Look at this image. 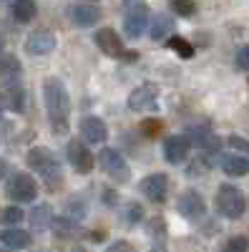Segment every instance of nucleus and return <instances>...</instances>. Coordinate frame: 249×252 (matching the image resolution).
I'll list each match as a JSON object with an SVG mask.
<instances>
[{
    "mask_svg": "<svg viewBox=\"0 0 249 252\" xmlns=\"http://www.w3.org/2000/svg\"><path fill=\"white\" fill-rule=\"evenodd\" d=\"M13 18L18 20V23H30V20L38 15V5L35 0H13Z\"/></svg>",
    "mask_w": 249,
    "mask_h": 252,
    "instance_id": "nucleus-23",
    "label": "nucleus"
},
{
    "mask_svg": "<svg viewBox=\"0 0 249 252\" xmlns=\"http://www.w3.org/2000/svg\"><path fill=\"white\" fill-rule=\"evenodd\" d=\"M55 48V33L48 28H38L26 38V53L28 56H48Z\"/></svg>",
    "mask_w": 249,
    "mask_h": 252,
    "instance_id": "nucleus-13",
    "label": "nucleus"
},
{
    "mask_svg": "<svg viewBox=\"0 0 249 252\" xmlns=\"http://www.w3.org/2000/svg\"><path fill=\"white\" fill-rule=\"evenodd\" d=\"M93 3H96V0H93Z\"/></svg>",
    "mask_w": 249,
    "mask_h": 252,
    "instance_id": "nucleus-43",
    "label": "nucleus"
},
{
    "mask_svg": "<svg viewBox=\"0 0 249 252\" xmlns=\"http://www.w3.org/2000/svg\"><path fill=\"white\" fill-rule=\"evenodd\" d=\"M126 13H123V33L126 38L136 40L143 35V28L149 26V5L146 0H126Z\"/></svg>",
    "mask_w": 249,
    "mask_h": 252,
    "instance_id": "nucleus-4",
    "label": "nucleus"
},
{
    "mask_svg": "<svg viewBox=\"0 0 249 252\" xmlns=\"http://www.w3.org/2000/svg\"><path fill=\"white\" fill-rule=\"evenodd\" d=\"M66 157L71 161V166L78 172V174H91L93 166H96V159L91 154V149L81 139H71L68 146H66Z\"/></svg>",
    "mask_w": 249,
    "mask_h": 252,
    "instance_id": "nucleus-7",
    "label": "nucleus"
},
{
    "mask_svg": "<svg viewBox=\"0 0 249 252\" xmlns=\"http://www.w3.org/2000/svg\"><path fill=\"white\" fill-rule=\"evenodd\" d=\"M26 161L35 174H40L46 179L48 189H55L60 184V179H63L60 177V161L55 159V154L51 149H46V146H33L26 157Z\"/></svg>",
    "mask_w": 249,
    "mask_h": 252,
    "instance_id": "nucleus-2",
    "label": "nucleus"
},
{
    "mask_svg": "<svg viewBox=\"0 0 249 252\" xmlns=\"http://www.w3.org/2000/svg\"><path fill=\"white\" fill-rule=\"evenodd\" d=\"M171 31H174V18H171V15H164V13L154 15V20H151V28H149L151 40L161 43L164 38H169V35H171Z\"/></svg>",
    "mask_w": 249,
    "mask_h": 252,
    "instance_id": "nucleus-22",
    "label": "nucleus"
},
{
    "mask_svg": "<svg viewBox=\"0 0 249 252\" xmlns=\"http://www.w3.org/2000/svg\"><path fill=\"white\" fill-rule=\"evenodd\" d=\"M184 134L192 141V146H196L201 152H219V146H221V139L209 129V126H189Z\"/></svg>",
    "mask_w": 249,
    "mask_h": 252,
    "instance_id": "nucleus-14",
    "label": "nucleus"
},
{
    "mask_svg": "<svg viewBox=\"0 0 249 252\" xmlns=\"http://www.w3.org/2000/svg\"><path fill=\"white\" fill-rule=\"evenodd\" d=\"M234 66L237 71H249V46H239L237 53H234Z\"/></svg>",
    "mask_w": 249,
    "mask_h": 252,
    "instance_id": "nucleus-33",
    "label": "nucleus"
},
{
    "mask_svg": "<svg viewBox=\"0 0 249 252\" xmlns=\"http://www.w3.org/2000/svg\"><path fill=\"white\" fill-rule=\"evenodd\" d=\"M8 169H10V166H8V161H5V159H0V179H3V177L8 174Z\"/></svg>",
    "mask_w": 249,
    "mask_h": 252,
    "instance_id": "nucleus-38",
    "label": "nucleus"
},
{
    "mask_svg": "<svg viewBox=\"0 0 249 252\" xmlns=\"http://www.w3.org/2000/svg\"><path fill=\"white\" fill-rule=\"evenodd\" d=\"M68 15H71V23L78 26V28H91V26H96L101 20V10L96 5H83V3L73 5Z\"/></svg>",
    "mask_w": 249,
    "mask_h": 252,
    "instance_id": "nucleus-17",
    "label": "nucleus"
},
{
    "mask_svg": "<svg viewBox=\"0 0 249 252\" xmlns=\"http://www.w3.org/2000/svg\"><path fill=\"white\" fill-rule=\"evenodd\" d=\"M154 252H156V250H154Z\"/></svg>",
    "mask_w": 249,
    "mask_h": 252,
    "instance_id": "nucleus-44",
    "label": "nucleus"
},
{
    "mask_svg": "<svg viewBox=\"0 0 249 252\" xmlns=\"http://www.w3.org/2000/svg\"><path fill=\"white\" fill-rule=\"evenodd\" d=\"M229 146H234L237 152H247L249 154V141L242 136H229Z\"/></svg>",
    "mask_w": 249,
    "mask_h": 252,
    "instance_id": "nucleus-36",
    "label": "nucleus"
},
{
    "mask_svg": "<svg viewBox=\"0 0 249 252\" xmlns=\"http://www.w3.org/2000/svg\"><path fill=\"white\" fill-rule=\"evenodd\" d=\"M138 129H141V134L146 139H154V136H159L164 131V121L161 119H143L138 124Z\"/></svg>",
    "mask_w": 249,
    "mask_h": 252,
    "instance_id": "nucleus-28",
    "label": "nucleus"
},
{
    "mask_svg": "<svg viewBox=\"0 0 249 252\" xmlns=\"http://www.w3.org/2000/svg\"><path fill=\"white\" fill-rule=\"evenodd\" d=\"M8 131H10V124L8 121H0V141L8 136Z\"/></svg>",
    "mask_w": 249,
    "mask_h": 252,
    "instance_id": "nucleus-37",
    "label": "nucleus"
},
{
    "mask_svg": "<svg viewBox=\"0 0 249 252\" xmlns=\"http://www.w3.org/2000/svg\"><path fill=\"white\" fill-rule=\"evenodd\" d=\"M68 217H73V220H83V217H86V199L71 197L68 199Z\"/></svg>",
    "mask_w": 249,
    "mask_h": 252,
    "instance_id": "nucleus-31",
    "label": "nucleus"
},
{
    "mask_svg": "<svg viewBox=\"0 0 249 252\" xmlns=\"http://www.w3.org/2000/svg\"><path fill=\"white\" fill-rule=\"evenodd\" d=\"M0 53H3V40H0Z\"/></svg>",
    "mask_w": 249,
    "mask_h": 252,
    "instance_id": "nucleus-41",
    "label": "nucleus"
},
{
    "mask_svg": "<svg viewBox=\"0 0 249 252\" xmlns=\"http://www.w3.org/2000/svg\"><path fill=\"white\" fill-rule=\"evenodd\" d=\"M219 166L224 169V174H229V177H247L249 174V159L242 157V154H221Z\"/></svg>",
    "mask_w": 249,
    "mask_h": 252,
    "instance_id": "nucleus-18",
    "label": "nucleus"
},
{
    "mask_svg": "<svg viewBox=\"0 0 249 252\" xmlns=\"http://www.w3.org/2000/svg\"><path fill=\"white\" fill-rule=\"evenodd\" d=\"M0 252H13V247H3V250H0Z\"/></svg>",
    "mask_w": 249,
    "mask_h": 252,
    "instance_id": "nucleus-40",
    "label": "nucleus"
},
{
    "mask_svg": "<svg viewBox=\"0 0 249 252\" xmlns=\"http://www.w3.org/2000/svg\"><path fill=\"white\" fill-rule=\"evenodd\" d=\"M20 76V61L10 53L0 56V81H18Z\"/></svg>",
    "mask_w": 249,
    "mask_h": 252,
    "instance_id": "nucleus-24",
    "label": "nucleus"
},
{
    "mask_svg": "<svg viewBox=\"0 0 249 252\" xmlns=\"http://www.w3.org/2000/svg\"><path fill=\"white\" fill-rule=\"evenodd\" d=\"M176 209H179V215L184 220H201L206 215V204H204V197L196 192V189H186V192H181L179 202H176Z\"/></svg>",
    "mask_w": 249,
    "mask_h": 252,
    "instance_id": "nucleus-9",
    "label": "nucleus"
},
{
    "mask_svg": "<svg viewBox=\"0 0 249 252\" xmlns=\"http://www.w3.org/2000/svg\"><path fill=\"white\" fill-rule=\"evenodd\" d=\"M166 46H169L176 56H181V58H192V56H194V46H192L186 38H181V35H169Z\"/></svg>",
    "mask_w": 249,
    "mask_h": 252,
    "instance_id": "nucleus-25",
    "label": "nucleus"
},
{
    "mask_svg": "<svg viewBox=\"0 0 249 252\" xmlns=\"http://www.w3.org/2000/svg\"><path fill=\"white\" fill-rule=\"evenodd\" d=\"M123 222L126 224H138V222H143V207L138 204V202H129L126 207H123Z\"/></svg>",
    "mask_w": 249,
    "mask_h": 252,
    "instance_id": "nucleus-27",
    "label": "nucleus"
},
{
    "mask_svg": "<svg viewBox=\"0 0 249 252\" xmlns=\"http://www.w3.org/2000/svg\"><path fill=\"white\" fill-rule=\"evenodd\" d=\"M98 164H101V169L116 182H129L131 179V169H129L126 159H123V154L118 149H113V146H103L101 154H98Z\"/></svg>",
    "mask_w": 249,
    "mask_h": 252,
    "instance_id": "nucleus-6",
    "label": "nucleus"
},
{
    "mask_svg": "<svg viewBox=\"0 0 249 252\" xmlns=\"http://www.w3.org/2000/svg\"><path fill=\"white\" fill-rule=\"evenodd\" d=\"M164 159L169 164H184L189 159V149H192V141L186 139V134H171L164 139Z\"/></svg>",
    "mask_w": 249,
    "mask_h": 252,
    "instance_id": "nucleus-12",
    "label": "nucleus"
},
{
    "mask_svg": "<svg viewBox=\"0 0 249 252\" xmlns=\"http://www.w3.org/2000/svg\"><path fill=\"white\" fill-rule=\"evenodd\" d=\"M0 242H3L5 247H13V250H23V247H30L33 237H30V232H26V229L8 227V229L0 232Z\"/></svg>",
    "mask_w": 249,
    "mask_h": 252,
    "instance_id": "nucleus-19",
    "label": "nucleus"
},
{
    "mask_svg": "<svg viewBox=\"0 0 249 252\" xmlns=\"http://www.w3.org/2000/svg\"><path fill=\"white\" fill-rule=\"evenodd\" d=\"M151 237H154V242H156V252H161V247H164V242H166V224H164L161 217H154V220H151Z\"/></svg>",
    "mask_w": 249,
    "mask_h": 252,
    "instance_id": "nucleus-30",
    "label": "nucleus"
},
{
    "mask_svg": "<svg viewBox=\"0 0 249 252\" xmlns=\"http://www.w3.org/2000/svg\"><path fill=\"white\" fill-rule=\"evenodd\" d=\"M51 229H53V235H55L58 240H71V237H76V235L81 232L78 220H73V217H68V215H63V217H53Z\"/></svg>",
    "mask_w": 249,
    "mask_h": 252,
    "instance_id": "nucleus-20",
    "label": "nucleus"
},
{
    "mask_svg": "<svg viewBox=\"0 0 249 252\" xmlns=\"http://www.w3.org/2000/svg\"><path fill=\"white\" fill-rule=\"evenodd\" d=\"M26 89L20 86L18 81H3V86H0V106L3 109H10L15 114H23L26 111Z\"/></svg>",
    "mask_w": 249,
    "mask_h": 252,
    "instance_id": "nucleus-10",
    "label": "nucleus"
},
{
    "mask_svg": "<svg viewBox=\"0 0 249 252\" xmlns=\"http://www.w3.org/2000/svg\"><path fill=\"white\" fill-rule=\"evenodd\" d=\"M249 250V240L244 235H237V237H229L224 245V252H247Z\"/></svg>",
    "mask_w": 249,
    "mask_h": 252,
    "instance_id": "nucleus-32",
    "label": "nucleus"
},
{
    "mask_svg": "<svg viewBox=\"0 0 249 252\" xmlns=\"http://www.w3.org/2000/svg\"><path fill=\"white\" fill-rule=\"evenodd\" d=\"M0 116H3V106H0Z\"/></svg>",
    "mask_w": 249,
    "mask_h": 252,
    "instance_id": "nucleus-42",
    "label": "nucleus"
},
{
    "mask_svg": "<svg viewBox=\"0 0 249 252\" xmlns=\"http://www.w3.org/2000/svg\"><path fill=\"white\" fill-rule=\"evenodd\" d=\"M169 5L181 18H192L196 13V3H194V0H169Z\"/></svg>",
    "mask_w": 249,
    "mask_h": 252,
    "instance_id": "nucleus-29",
    "label": "nucleus"
},
{
    "mask_svg": "<svg viewBox=\"0 0 249 252\" xmlns=\"http://www.w3.org/2000/svg\"><path fill=\"white\" fill-rule=\"evenodd\" d=\"M106 252H136V247H134L131 242H126V240H118V242L109 245V250H106Z\"/></svg>",
    "mask_w": 249,
    "mask_h": 252,
    "instance_id": "nucleus-35",
    "label": "nucleus"
},
{
    "mask_svg": "<svg viewBox=\"0 0 249 252\" xmlns=\"http://www.w3.org/2000/svg\"><path fill=\"white\" fill-rule=\"evenodd\" d=\"M23 209H20L18 204L13 207H5V209H0V224H5V227H18L20 222H23Z\"/></svg>",
    "mask_w": 249,
    "mask_h": 252,
    "instance_id": "nucleus-26",
    "label": "nucleus"
},
{
    "mask_svg": "<svg viewBox=\"0 0 249 252\" xmlns=\"http://www.w3.org/2000/svg\"><path fill=\"white\" fill-rule=\"evenodd\" d=\"M5 197L15 204H26L33 202L38 197V184L30 174L26 172H15L8 182H5Z\"/></svg>",
    "mask_w": 249,
    "mask_h": 252,
    "instance_id": "nucleus-5",
    "label": "nucleus"
},
{
    "mask_svg": "<svg viewBox=\"0 0 249 252\" xmlns=\"http://www.w3.org/2000/svg\"><path fill=\"white\" fill-rule=\"evenodd\" d=\"M43 101L46 114L51 121L53 134H68V116H71V96L60 78H46L43 81Z\"/></svg>",
    "mask_w": 249,
    "mask_h": 252,
    "instance_id": "nucleus-1",
    "label": "nucleus"
},
{
    "mask_svg": "<svg viewBox=\"0 0 249 252\" xmlns=\"http://www.w3.org/2000/svg\"><path fill=\"white\" fill-rule=\"evenodd\" d=\"M101 202L106 204V207H116V204H118V194H116V189H103V192H101Z\"/></svg>",
    "mask_w": 249,
    "mask_h": 252,
    "instance_id": "nucleus-34",
    "label": "nucleus"
},
{
    "mask_svg": "<svg viewBox=\"0 0 249 252\" xmlns=\"http://www.w3.org/2000/svg\"><path fill=\"white\" fill-rule=\"evenodd\" d=\"M81 136H83V141H88V144H103L106 136H109L106 121L98 119V116L81 119Z\"/></svg>",
    "mask_w": 249,
    "mask_h": 252,
    "instance_id": "nucleus-16",
    "label": "nucleus"
},
{
    "mask_svg": "<svg viewBox=\"0 0 249 252\" xmlns=\"http://www.w3.org/2000/svg\"><path fill=\"white\" fill-rule=\"evenodd\" d=\"M71 252H86V250H83V247H73Z\"/></svg>",
    "mask_w": 249,
    "mask_h": 252,
    "instance_id": "nucleus-39",
    "label": "nucleus"
},
{
    "mask_svg": "<svg viewBox=\"0 0 249 252\" xmlns=\"http://www.w3.org/2000/svg\"><path fill=\"white\" fill-rule=\"evenodd\" d=\"M93 43L98 46V51L109 58H123L126 48H123V40L113 28H98L93 33Z\"/></svg>",
    "mask_w": 249,
    "mask_h": 252,
    "instance_id": "nucleus-11",
    "label": "nucleus"
},
{
    "mask_svg": "<svg viewBox=\"0 0 249 252\" xmlns=\"http://www.w3.org/2000/svg\"><path fill=\"white\" fill-rule=\"evenodd\" d=\"M214 204H217V212L226 220H239L247 209V197L239 187L234 184H221L217 189V197H214Z\"/></svg>",
    "mask_w": 249,
    "mask_h": 252,
    "instance_id": "nucleus-3",
    "label": "nucleus"
},
{
    "mask_svg": "<svg viewBox=\"0 0 249 252\" xmlns=\"http://www.w3.org/2000/svg\"><path fill=\"white\" fill-rule=\"evenodd\" d=\"M129 109L131 111H154L159 109V89L156 83H141L129 96Z\"/></svg>",
    "mask_w": 249,
    "mask_h": 252,
    "instance_id": "nucleus-8",
    "label": "nucleus"
},
{
    "mask_svg": "<svg viewBox=\"0 0 249 252\" xmlns=\"http://www.w3.org/2000/svg\"><path fill=\"white\" fill-rule=\"evenodd\" d=\"M28 222H30L33 229H48L51 222H53V207H51L48 202L35 204V207L30 209V215H28Z\"/></svg>",
    "mask_w": 249,
    "mask_h": 252,
    "instance_id": "nucleus-21",
    "label": "nucleus"
},
{
    "mask_svg": "<svg viewBox=\"0 0 249 252\" xmlns=\"http://www.w3.org/2000/svg\"><path fill=\"white\" fill-rule=\"evenodd\" d=\"M138 189L143 192V197H146L149 202L161 204L166 199V192H169V177L166 174H149V177L141 179Z\"/></svg>",
    "mask_w": 249,
    "mask_h": 252,
    "instance_id": "nucleus-15",
    "label": "nucleus"
}]
</instances>
